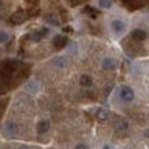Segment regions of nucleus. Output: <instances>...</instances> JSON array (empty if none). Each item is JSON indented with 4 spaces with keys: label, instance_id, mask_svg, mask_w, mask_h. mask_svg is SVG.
Masks as SVG:
<instances>
[{
    "label": "nucleus",
    "instance_id": "1",
    "mask_svg": "<svg viewBox=\"0 0 149 149\" xmlns=\"http://www.w3.org/2000/svg\"><path fill=\"white\" fill-rule=\"evenodd\" d=\"M117 94H119V98L124 102H130L134 100V91H133V88L128 87V86H122V87H119Z\"/></svg>",
    "mask_w": 149,
    "mask_h": 149
},
{
    "label": "nucleus",
    "instance_id": "2",
    "mask_svg": "<svg viewBox=\"0 0 149 149\" xmlns=\"http://www.w3.org/2000/svg\"><path fill=\"white\" fill-rule=\"evenodd\" d=\"M26 11L22 10V8H19V10H17L13 15L10 17V22L11 24H14V25H19V24H22V22L26 19Z\"/></svg>",
    "mask_w": 149,
    "mask_h": 149
},
{
    "label": "nucleus",
    "instance_id": "3",
    "mask_svg": "<svg viewBox=\"0 0 149 149\" xmlns=\"http://www.w3.org/2000/svg\"><path fill=\"white\" fill-rule=\"evenodd\" d=\"M113 128L116 130L117 133H123V131H126L128 128V123L123 119V117H115L113 119Z\"/></svg>",
    "mask_w": 149,
    "mask_h": 149
},
{
    "label": "nucleus",
    "instance_id": "4",
    "mask_svg": "<svg viewBox=\"0 0 149 149\" xmlns=\"http://www.w3.org/2000/svg\"><path fill=\"white\" fill-rule=\"evenodd\" d=\"M47 35H48L47 28H40V29H37V31L31 33V35H29V39H31L32 42H40V40L44 39Z\"/></svg>",
    "mask_w": 149,
    "mask_h": 149
},
{
    "label": "nucleus",
    "instance_id": "5",
    "mask_svg": "<svg viewBox=\"0 0 149 149\" xmlns=\"http://www.w3.org/2000/svg\"><path fill=\"white\" fill-rule=\"evenodd\" d=\"M66 44H68V37L66 36L57 35V36L54 37V40H53L54 48H57V50H62L64 47H66Z\"/></svg>",
    "mask_w": 149,
    "mask_h": 149
},
{
    "label": "nucleus",
    "instance_id": "6",
    "mask_svg": "<svg viewBox=\"0 0 149 149\" xmlns=\"http://www.w3.org/2000/svg\"><path fill=\"white\" fill-rule=\"evenodd\" d=\"M111 26H112V31L117 35H120L126 31V24L122 21V19H113L111 22Z\"/></svg>",
    "mask_w": 149,
    "mask_h": 149
},
{
    "label": "nucleus",
    "instance_id": "7",
    "mask_svg": "<svg viewBox=\"0 0 149 149\" xmlns=\"http://www.w3.org/2000/svg\"><path fill=\"white\" fill-rule=\"evenodd\" d=\"M131 39L134 42H144L146 39V32L142 31V29H135L131 32Z\"/></svg>",
    "mask_w": 149,
    "mask_h": 149
},
{
    "label": "nucleus",
    "instance_id": "8",
    "mask_svg": "<svg viewBox=\"0 0 149 149\" xmlns=\"http://www.w3.org/2000/svg\"><path fill=\"white\" fill-rule=\"evenodd\" d=\"M102 68L107 70H115L117 68V62L113 58H105L102 59Z\"/></svg>",
    "mask_w": 149,
    "mask_h": 149
},
{
    "label": "nucleus",
    "instance_id": "9",
    "mask_svg": "<svg viewBox=\"0 0 149 149\" xmlns=\"http://www.w3.org/2000/svg\"><path fill=\"white\" fill-rule=\"evenodd\" d=\"M36 130L39 134H46L48 130H50V123H48L47 120H40V122L37 123Z\"/></svg>",
    "mask_w": 149,
    "mask_h": 149
},
{
    "label": "nucleus",
    "instance_id": "10",
    "mask_svg": "<svg viewBox=\"0 0 149 149\" xmlns=\"http://www.w3.org/2000/svg\"><path fill=\"white\" fill-rule=\"evenodd\" d=\"M108 117H109V113H108L107 109H102V108L97 109V112H95V119L98 120V122H105Z\"/></svg>",
    "mask_w": 149,
    "mask_h": 149
},
{
    "label": "nucleus",
    "instance_id": "11",
    "mask_svg": "<svg viewBox=\"0 0 149 149\" xmlns=\"http://www.w3.org/2000/svg\"><path fill=\"white\" fill-rule=\"evenodd\" d=\"M80 84L83 86V87H91V86H93V79H91V76H88V74H81V77H80Z\"/></svg>",
    "mask_w": 149,
    "mask_h": 149
},
{
    "label": "nucleus",
    "instance_id": "12",
    "mask_svg": "<svg viewBox=\"0 0 149 149\" xmlns=\"http://www.w3.org/2000/svg\"><path fill=\"white\" fill-rule=\"evenodd\" d=\"M65 62H66V59H65L64 57H55V58L51 61V64H53L54 66H57V68H64Z\"/></svg>",
    "mask_w": 149,
    "mask_h": 149
},
{
    "label": "nucleus",
    "instance_id": "13",
    "mask_svg": "<svg viewBox=\"0 0 149 149\" xmlns=\"http://www.w3.org/2000/svg\"><path fill=\"white\" fill-rule=\"evenodd\" d=\"M84 13H86V14H88V15H90L91 18H95V17L98 15V11H97L95 8H93V7H90V6H87V7H84Z\"/></svg>",
    "mask_w": 149,
    "mask_h": 149
},
{
    "label": "nucleus",
    "instance_id": "14",
    "mask_svg": "<svg viewBox=\"0 0 149 149\" xmlns=\"http://www.w3.org/2000/svg\"><path fill=\"white\" fill-rule=\"evenodd\" d=\"M98 6L101 8H109L112 6V0H98Z\"/></svg>",
    "mask_w": 149,
    "mask_h": 149
},
{
    "label": "nucleus",
    "instance_id": "15",
    "mask_svg": "<svg viewBox=\"0 0 149 149\" xmlns=\"http://www.w3.org/2000/svg\"><path fill=\"white\" fill-rule=\"evenodd\" d=\"M8 40V33L6 31H0V43H6Z\"/></svg>",
    "mask_w": 149,
    "mask_h": 149
},
{
    "label": "nucleus",
    "instance_id": "16",
    "mask_svg": "<svg viewBox=\"0 0 149 149\" xmlns=\"http://www.w3.org/2000/svg\"><path fill=\"white\" fill-rule=\"evenodd\" d=\"M26 88H28V90H31L32 93H35V91H37V84L32 81V83H29V84L26 86Z\"/></svg>",
    "mask_w": 149,
    "mask_h": 149
},
{
    "label": "nucleus",
    "instance_id": "17",
    "mask_svg": "<svg viewBox=\"0 0 149 149\" xmlns=\"http://www.w3.org/2000/svg\"><path fill=\"white\" fill-rule=\"evenodd\" d=\"M47 21H48V22H51L53 25H58V21H57L55 15H48V17H47Z\"/></svg>",
    "mask_w": 149,
    "mask_h": 149
},
{
    "label": "nucleus",
    "instance_id": "18",
    "mask_svg": "<svg viewBox=\"0 0 149 149\" xmlns=\"http://www.w3.org/2000/svg\"><path fill=\"white\" fill-rule=\"evenodd\" d=\"M74 149H88V148H87V145H84V144H79L74 146Z\"/></svg>",
    "mask_w": 149,
    "mask_h": 149
},
{
    "label": "nucleus",
    "instance_id": "19",
    "mask_svg": "<svg viewBox=\"0 0 149 149\" xmlns=\"http://www.w3.org/2000/svg\"><path fill=\"white\" fill-rule=\"evenodd\" d=\"M18 149H31V148H29V146H26V145H21Z\"/></svg>",
    "mask_w": 149,
    "mask_h": 149
},
{
    "label": "nucleus",
    "instance_id": "20",
    "mask_svg": "<svg viewBox=\"0 0 149 149\" xmlns=\"http://www.w3.org/2000/svg\"><path fill=\"white\" fill-rule=\"evenodd\" d=\"M104 149H113V146H112V145H105Z\"/></svg>",
    "mask_w": 149,
    "mask_h": 149
},
{
    "label": "nucleus",
    "instance_id": "21",
    "mask_svg": "<svg viewBox=\"0 0 149 149\" xmlns=\"http://www.w3.org/2000/svg\"><path fill=\"white\" fill-rule=\"evenodd\" d=\"M145 135H146V137H149V131H146V133H145Z\"/></svg>",
    "mask_w": 149,
    "mask_h": 149
}]
</instances>
